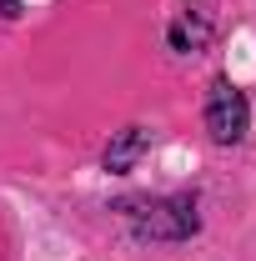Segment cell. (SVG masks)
I'll use <instances>...</instances> for the list:
<instances>
[{
  "instance_id": "277c9868",
  "label": "cell",
  "mask_w": 256,
  "mask_h": 261,
  "mask_svg": "<svg viewBox=\"0 0 256 261\" xmlns=\"http://www.w3.org/2000/svg\"><path fill=\"white\" fill-rule=\"evenodd\" d=\"M206 35H211V31H206V20L186 10L181 20H171V31H166V40H171V50L191 56V50H201V45H206Z\"/></svg>"
},
{
  "instance_id": "6da1fadb",
  "label": "cell",
  "mask_w": 256,
  "mask_h": 261,
  "mask_svg": "<svg viewBox=\"0 0 256 261\" xmlns=\"http://www.w3.org/2000/svg\"><path fill=\"white\" fill-rule=\"evenodd\" d=\"M116 211L141 241H191L201 231L196 196H126L116 201Z\"/></svg>"
},
{
  "instance_id": "7a4b0ae2",
  "label": "cell",
  "mask_w": 256,
  "mask_h": 261,
  "mask_svg": "<svg viewBox=\"0 0 256 261\" xmlns=\"http://www.w3.org/2000/svg\"><path fill=\"white\" fill-rule=\"evenodd\" d=\"M246 130H251V106H246V96L226 75H216L211 91H206V136L216 146H236Z\"/></svg>"
},
{
  "instance_id": "5b68a950",
  "label": "cell",
  "mask_w": 256,
  "mask_h": 261,
  "mask_svg": "<svg viewBox=\"0 0 256 261\" xmlns=\"http://www.w3.org/2000/svg\"><path fill=\"white\" fill-rule=\"evenodd\" d=\"M20 15V0H0V20H15Z\"/></svg>"
},
{
  "instance_id": "3957f363",
  "label": "cell",
  "mask_w": 256,
  "mask_h": 261,
  "mask_svg": "<svg viewBox=\"0 0 256 261\" xmlns=\"http://www.w3.org/2000/svg\"><path fill=\"white\" fill-rule=\"evenodd\" d=\"M146 146H151V130H146V126H126V130H116V136H111V146H106V156H100V161H106L111 176H126L131 166L146 156Z\"/></svg>"
}]
</instances>
